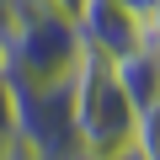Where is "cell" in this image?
I'll use <instances>...</instances> for the list:
<instances>
[{
	"label": "cell",
	"instance_id": "obj_3",
	"mask_svg": "<svg viewBox=\"0 0 160 160\" xmlns=\"http://www.w3.org/2000/svg\"><path fill=\"white\" fill-rule=\"evenodd\" d=\"M11 96V128L27 149H38L43 160H80V139H75V112H69V80L64 86H43V91H22L6 86Z\"/></svg>",
	"mask_w": 160,
	"mask_h": 160
},
{
	"label": "cell",
	"instance_id": "obj_5",
	"mask_svg": "<svg viewBox=\"0 0 160 160\" xmlns=\"http://www.w3.org/2000/svg\"><path fill=\"white\" fill-rule=\"evenodd\" d=\"M112 75H118L123 96L133 102V112L160 107V48H133V53H118V59H112Z\"/></svg>",
	"mask_w": 160,
	"mask_h": 160
},
{
	"label": "cell",
	"instance_id": "obj_4",
	"mask_svg": "<svg viewBox=\"0 0 160 160\" xmlns=\"http://www.w3.org/2000/svg\"><path fill=\"white\" fill-rule=\"evenodd\" d=\"M75 32L91 53H107V59L133 53V48H160V27L133 16L118 0H80L75 6Z\"/></svg>",
	"mask_w": 160,
	"mask_h": 160
},
{
	"label": "cell",
	"instance_id": "obj_8",
	"mask_svg": "<svg viewBox=\"0 0 160 160\" xmlns=\"http://www.w3.org/2000/svg\"><path fill=\"white\" fill-rule=\"evenodd\" d=\"M107 160H144L139 149H123V155H107Z\"/></svg>",
	"mask_w": 160,
	"mask_h": 160
},
{
	"label": "cell",
	"instance_id": "obj_7",
	"mask_svg": "<svg viewBox=\"0 0 160 160\" xmlns=\"http://www.w3.org/2000/svg\"><path fill=\"white\" fill-rule=\"evenodd\" d=\"M0 160H43V155H38V149H27L22 139H11V144H6V155H0Z\"/></svg>",
	"mask_w": 160,
	"mask_h": 160
},
{
	"label": "cell",
	"instance_id": "obj_9",
	"mask_svg": "<svg viewBox=\"0 0 160 160\" xmlns=\"http://www.w3.org/2000/svg\"><path fill=\"white\" fill-rule=\"evenodd\" d=\"M53 6H64V11H69V16H75V6H80V0H53Z\"/></svg>",
	"mask_w": 160,
	"mask_h": 160
},
{
	"label": "cell",
	"instance_id": "obj_6",
	"mask_svg": "<svg viewBox=\"0 0 160 160\" xmlns=\"http://www.w3.org/2000/svg\"><path fill=\"white\" fill-rule=\"evenodd\" d=\"M118 6H128V11H133V16H144V22H155V16H160V11H155L160 0H118Z\"/></svg>",
	"mask_w": 160,
	"mask_h": 160
},
{
	"label": "cell",
	"instance_id": "obj_2",
	"mask_svg": "<svg viewBox=\"0 0 160 160\" xmlns=\"http://www.w3.org/2000/svg\"><path fill=\"white\" fill-rule=\"evenodd\" d=\"M69 112H75V139H80V160H107L133 149V102L123 96L112 59L107 53H80L75 75H69Z\"/></svg>",
	"mask_w": 160,
	"mask_h": 160
},
{
	"label": "cell",
	"instance_id": "obj_1",
	"mask_svg": "<svg viewBox=\"0 0 160 160\" xmlns=\"http://www.w3.org/2000/svg\"><path fill=\"white\" fill-rule=\"evenodd\" d=\"M80 43L75 16L53 0H11V32L0 48V80L22 91H43V86H64L75 75Z\"/></svg>",
	"mask_w": 160,
	"mask_h": 160
}]
</instances>
